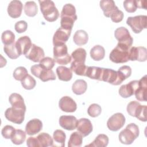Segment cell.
Returning a JSON list of instances; mask_svg holds the SVG:
<instances>
[{"mask_svg":"<svg viewBox=\"0 0 147 147\" xmlns=\"http://www.w3.org/2000/svg\"><path fill=\"white\" fill-rule=\"evenodd\" d=\"M40 10L44 18L48 22H54L59 17V12L55 3L51 0L38 1Z\"/></svg>","mask_w":147,"mask_h":147,"instance_id":"cell-1","label":"cell"},{"mask_svg":"<svg viewBox=\"0 0 147 147\" xmlns=\"http://www.w3.org/2000/svg\"><path fill=\"white\" fill-rule=\"evenodd\" d=\"M139 133L138 126L134 123H131L127 125L126 128L119 133L118 136L119 140L123 144H131L138 137Z\"/></svg>","mask_w":147,"mask_h":147,"instance_id":"cell-2","label":"cell"},{"mask_svg":"<svg viewBox=\"0 0 147 147\" xmlns=\"http://www.w3.org/2000/svg\"><path fill=\"white\" fill-rule=\"evenodd\" d=\"M53 58L57 64L61 65H67L71 61V57L68 53L65 44L54 46Z\"/></svg>","mask_w":147,"mask_h":147,"instance_id":"cell-3","label":"cell"},{"mask_svg":"<svg viewBox=\"0 0 147 147\" xmlns=\"http://www.w3.org/2000/svg\"><path fill=\"white\" fill-rule=\"evenodd\" d=\"M114 36L118 41V44L119 45L128 49L131 47L133 38L126 28L121 26L116 29L114 32Z\"/></svg>","mask_w":147,"mask_h":147,"instance_id":"cell-4","label":"cell"},{"mask_svg":"<svg viewBox=\"0 0 147 147\" xmlns=\"http://www.w3.org/2000/svg\"><path fill=\"white\" fill-rule=\"evenodd\" d=\"M129 49L117 44L110 52L109 59L112 62L117 64L126 63L129 60Z\"/></svg>","mask_w":147,"mask_h":147,"instance_id":"cell-5","label":"cell"},{"mask_svg":"<svg viewBox=\"0 0 147 147\" xmlns=\"http://www.w3.org/2000/svg\"><path fill=\"white\" fill-rule=\"evenodd\" d=\"M147 16L139 15L134 17H129L126 24L135 33H140L143 29L146 28Z\"/></svg>","mask_w":147,"mask_h":147,"instance_id":"cell-6","label":"cell"},{"mask_svg":"<svg viewBox=\"0 0 147 147\" xmlns=\"http://www.w3.org/2000/svg\"><path fill=\"white\" fill-rule=\"evenodd\" d=\"M32 74L36 77L39 78L41 81L45 82L48 80H56V76L52 69L47 70L42 68L40 64H35L30 67Z\"/></svg>","mask_w":147,"mask_h":147,"instance_id":"cell-7","label":"cell"},{"mask_svg":"<svg viewBox=\"0 0 147 147\" xmlns=\"http://www.w3.org/2000/svg\"><path fill=\"white\" fill-rule=\"evenodd\" d=\"M25 111V110L11 107L6 109L5 112V116L9 121L16 124H21L24 121Z\"/></svg>","mask_w":147,"mask_h":147,"instance_id":"cell-8","label":"cell"},{"mask_svg":"<svg viewBox=\"0 0 147 147\" xmlns=\"http://www.w3.org/2000/svg\"><path fill=\"white\" fill-rule=\"evenodd\" d=\"M125 121V116L121 113H117L109 118L107 126L111 131H117L123 126Z\"/></svg>","mask_w":147,"mask_h":147,"instance_id":"cell-9","label":"cell"},{"mask_svg":"<svg viewBox=\"0 0 147 147\" xmlns=\"http://www.w3.org/2000/svg\"><path fill=\"white\" fill-rule=\"evenodd\" d=\"M102 81L107 82L113 85L118 86L121 84L123 80L119 76L118 71L110 68H104L103 71Z\"/></svg>","mask_w":147,"mask_h":147,"instance_id":"cell-10","label":"cell"},{"mask_svg":"<svg viewBox=\"0 0 147 147\" xmlns=\"http://www.w3.org/2000/svg\"><path fill=\"white\" fill-rule=\"evenodd\" d=\"M129 60L145 61L147 60V51L143 47H131L129 52Z\"/></svg>","mask_w":147,"mask_h":147,"instance_id":"cell-11","label":"cell"},{"mask_svg":"<svg viewBox=\"0 0 147 147\" xmlns=\"http://www.w3.org/2000/svg\"><path fill=\"white\" fill-rule=\"evenodd\" d=\"M44 56L45 53L43 49L34 44H32L31 48L25 55L26 58L36 63L40 62L44 58Z\"/></svg>","mask_w":147,"mask_h":147,"instance_id":"cell-12","label":"cell"},{"mask_svg":"<svg viewBox=\"0 0 147 147\" xmlns=\"http://www.w3.org/2000/svg\"><path fill=\"white\" fill-rule=\"evenodd\" d=\"M139 86L138 80H132L129 83L123 84L119 89V94L123 98H129L134 94Z\"/></svg>","mask_w":147,"mask_h":147,"instance_id":"cell-13","label":"cell"},{"mask_svg":"<svg viewBox=\"0 0 147 147\" xmlns=\"http://www.w3.org/2000/svg\"><path fill=\"white\" fill-rule=\"evenodd\" d=\"M71 31L64 29L62 28L57 29L53 37V44L54 46L64 44L69 39Z\"/></svg>","mask_w":147,"mask_h":147,"instance_id":"cell-14","label":"cell"},{"mask_svg":"<svg viewBox=\"0 0 147 147\" xmlns=\"http://www.w3.org/2000/svg\"><path fill=\"white\" fill-rule=\"evenodd\" d=\"M59 106L61 110L67 113L75 112L77 109L75 100L68 96H64L60 99Z\"/></svg>","mask_w":147,"mask_h":147,"instance_id":"cell-15","label":"cell"},{"mask_svg":"<svg viewBox=\"0 0 147 147\" xmlns=\"http://www.w3.org/2000/svg\"><path fill=\"white\" fill-rule=\"evenodd\" d=\"M32 45L31 40L27 36L20 37L16 42V47L20 55H25L31 48Z\"/></svg>","mask_w":147,"mask_h":147,"instance_id":"cell-16","label":"cell"},{"mask_svg":"<svg viewBox=\"0 0 147 147\" xmlns=\"http://www.w3.org/2000/svg\"><path fill=\"white\" fill-rule=\"evenodd\" d=\"M76 129L83 137H86L92 132V125L90 119L80 118L78 121Z\"/></svg>","mask_w":147,"mask_h":147,"instance_id":"cell-17","label":"cell"},{"mask_svg":"<svg viewBox=\"0 0 147 147\" xmlns=\"http://www.w3.org/2000/svg\"><path fill=\"white\" fill-rule=\"evenodd\" d=\"M147 76H143L139 82V86L134 92L136 98L141 102L146 101V91H147Z\"/></svg>","mask_w":147,"mask_h":147,"instance_id":"cell-18","label":"cell"},{"mask_svg":"<svg viewBox=\"0 0 147 147\" xmlns=\"http://www.w3.org/2000/svg\"><path fill=\"white\" fill-rule=\"evenodd\" d=\"M78 120L73 115H62L59 118L60 126L67 130H73L76 128Z\"/></svg>","mask_w":147,"mask_h":147,"instance_id":"cell-19","label":"cell"},{"mask_svg":"<svg viewBox=\"0 0 147 147\" xmlns=\"http://www.w3.org/2000/svg\"><path fill=\"white\" fill-rule=\"evenodd\" d=\"M23 8V5L20 1H11L7 7L9 16L13 18H17L21 16Z\"/></svg>","mask_w":147,"mask_h":147,"instance_id":"cell-20","label":"cell"},{"mask_svg":"<svg viewBox=\"0 0 147 147\" xmlns=\"http://www.w3.org/2000/svg\"><path fill=\"white\" fill-rule=\"evenodd\" d=\"M42 129V123L38 119L30 120L26 125L25 132L29 136H33L39 133Z\"/></svg>","mask_w":147,"mask_h":147,"instance_id":"cell-21","label":"cell"},{"mask_svg":"<svg viewBox=\"0 0 147 147\" xmlns=\"http://www.w3.org/2000/svg\"><path fill=\"white\" fill-rule=\"evenodd\" d=\"M99 4L104 16L106 17H110L111 15L118 9L113 0H102L100 1Z\"/></svg>","mask_w":147,"mask_h":147,"instance_id":"cell-22","label":"cell"},{"mask_svg":"<svg viewBox=\"0 0 147 147\" xmlns=\"http://www.w3.org/2000/svg\"><path fill=\"white\" fill-rule=\"evenodd\" d=\"M9 101L13 107L26 111V109L24 100L20 94L16 92L12 93L9 98Z\"/></svg>","mask_w":147,"mask_h":147,"instance_id":"cell-23","label":"cell"},{"mask_svg":"<svg viewBox=\"0 0 147 147\" xmlns=\"http://www.w3.org/2000/svg\"><path fill=\"white\" fill-rule=\"evenodd\" d=\"M37 147L53 146V141L51 136L47 133H41L36 137Z\"/></svg>","mask_w":147,"mask_h":147,"instance_id":"cell-24","label":"cell"},{"mask_svg":"<svg viewBox=\"0 0 147 147\" xmlns=\"http://www.w3.org/2000/svg\"><path fill=\"white\" fill-rule=\"evenodd\" d=\"M103 71V68L94 66L88 67L86 72V76L92 79L102 81Z\"/></svg>","mask_w":147,"mask_h":147,"instance_id":"cell-25","label":"cell"},{"mask_svg":"<svg viewBox=\"0 0 147 147\" xmlns=\"http://www.w3.org/2000/svg\"><path fill=\"white\" fill-rule=\"evenodd\" d=\"M56 74L59 80L68 82L72 78V72L70 68L64 66H59L56 68Z\"/></svg>","mask_w":147,"mask_h":147,"instance_id":"cell-26","label":"cell"},{"mask_svg":"<svg viewBox=\"0 0 147 147\" xmlns=\"http://www.w3.org/2000/svg\"><path fill=\"white\" fill-rule=\"evenodd\" d=\"M73 40L75 44L81 46L87 44L88 40V35L87 33L83 30H77L73 37Z\"/></svg>","mask_w":147,"mask_h":147,"instance_id":"cell-27","label":"cell"},{"mask_svg":"<svg viewBox=\"0 0 147 147\" xmlns=\"http://www.w3.org/2000/svg\"><path fill=\"white\" fill-rule=\"evenodd\" d=\"M60 17L70 18L76 21L78 17L76 14V9L75 6L71 3L64 5L61 12Z\"/></svg>","mask_w":147,"mask_h":147,"instance_id":"cell-28","label":"cell"},{"mask_svg":"<svg viewBox=\"0 0 147 147\" xmlns=\"http://www.w3.org/2000/svg\"><path fill=\"white\" fill-rule=\"evenodd\" d=\"M105 55V48L100 45L94 46L90 50V56L94 60L100 61L104 58Z\"/></svg>","mask_w":147,"mask_h":147,"instance_id":"cell-29","label":"cell"},{"mask_svg":"<svg viewBox=\"0 0 147 147\" xmlns=\"http://www.w3.org/2000/svg\"><path fill=\"white\" fill-rule=\"evenodd\" d=\"M87 88L86 82L83 79L76 80L72 86V90L76 95H82L84 94Z\"/></svg>","mask_w":147,"mask_h":147,"instance_id":"cell-30","label":"cell"},{"mask_svg":"<svg viewBox=\"0 0 147 147\" xmlns=\"http://www.w3.org/2000/svg\"><path fill=\"white\" fill-rule=\"evenodd\" d=\"M87 53L84 49L79 48L75 49L71 54L73 61L76 63H85Z\"/></svg>","mask_w":147,"mask_h":147,"instance_id":"cell-31","label":"cell"},{"mask_svg":"<svg viewBox=\"0 0 147 147\" xmlns=\"http://www.w3.org/2000/svg\"><path fill=\"white\" fill-rule=\"evenodd\" d=\"M109 144V137L104 134H100L95 138V139L90 144L85 146H94V147H105Z\"/></svg>","mask_w":147,"mask_h":147,"instance_id":"cell-32","label":"cell"},{"mask_svg":"<svg viewBox=\"0 0 147 147\" xmlns=\"http://www.w3.org/2000/svg\"><path fill=\"white\" fill-rule=\"evenodd\" d=\"M83 142V136L78 132L72 133L69 137L68 146V147H80Z\"/></svg>","mask_w":147,"mask_h":147,"instance_id":"cell-33","label":"cell"},{"mask_svg":"<svg viewBox=\"0 0 147 147\" xmlns=\"http://www.w3.org/2000/svg\"><path fill=\"white\" fill-rule=\"evenodd\" d=\"M24 12L28 17H34L38 12V8L36 2L34 1L26 2L24 6Z\"/></svg>","mask_w":147,"mask_h":147,"instance_id":"cell-34","label":"cell"},{"mask_svg":"<svg viewBox=\"0 0 147 147\" xmlns=\"http://www.w3.org/2000/svg\"><path fill=\"white\" fill-rule=\"evenodd\" d=\"M87 68L88 66H86L85 63H76L72 62L70 69L77 75L86 76V72Z\"/></svg>","mask_w":147,"mask_h":147,"instance_id":"cell-35","label":"cell"},{"mask_svg":"<svg viewBox=\"0 0 147 147\" xmlns=\"http://www.w3.org/2000/svg\"><path fill=\"white\" fill-rule=\"evenodd\" d=\"M26 133L21 129L16 130L13 136L10 138L11 141L15 145H21L25 140Z\"/></svg>","mask_w":147,"mask_h":147,"instance_id":"cell-36","label":"cell"},{"mask_svg":"<svg viewBox=\"0 0 147 147\" xmlns=\"http://www.w3.org/2000/svg\"><path fill=\"white\" fill-rule=\"evenodd\" d=\"M3 50L6 55L11 59H16L20 56L16 48V43L9 45H4Z\"/></svg>","mask_w":147,"mask_h":147,"instance_id":"cell-37","label":"cell"},{"mask_svg":"<svg viewBox=\"0 0 147 147\" xmlns=\"http://www.w3.org/2000/svg\"><path fill=\"white\" fill-rule=\"evenodd\" d=\"M53 138L55 142L57 144L56 146H64L66 135L65 133L61 130H56L53 134Z\"/></svg>","mask_w":147,"mask_h":147,"instance_id":"cell-38","label":"cell"},{"mask_svg":"<svg viewBox=\"0 0 147 147\" xmlns=\"http://www.w3.org/2000/svg\"><path fill=\"white\" fill-rule=\"evenodd\" d=\"M1 40L4 45H9L14 43L15 35L14 33L9 30L4 31L1 36Z\"/></svg>","mask_w":147,"mask_h":147,"instance_id":"cell-39","label":"cell"},{"mask_svg":"<svg viewBox=\"0 0 147 147\" xmlns=\"http://www.w3.org/2000/svg\"><path fill=\"white\" fill-rule=\"evenodd\" d=\"M22 86L26 90H32L34 88L36 84V80L30 75H28L21 81Z\"/></svg>","mask_w":147,"mask_h":147,"instance_id":"cell-40","label":"cell"},{"mask_svg":"<svg viewBox=\"0 0 147 147\" xmlns=\"http://www.w3.org/2000/svg\"><path fill=\"white\" fill-rule=\"evenodd\" d=\"M28 75L27 69L24 67H17L14 72L13 76L14 78L18 81H21Z\"/></svg>","mask_w":147,"mask_h":147,"instance_id":"cell-41","label":"cell"},{"mask_svg":"<svg viewBox=\"0 0 147 147\" xmlns=\"http://www.w3.org/2000/svg\"><path fill=\"white\" fill-rule=\"evenodd\" d=\"M146 105H141V104L138 106L136 113L135 117H136L138 119L142 122H146Z\"/></svg>","mask_w":147,"mask_h":147,"instance_id":"cell-42","label":"cell"},{"mask_svg":"<svg viewBox=\"0 0 147 147\" xmlns=\"http://www.w3.org/2000/svg\"><path fill=\"white\" fill-rule=\"evenodd\" d=\"M101 112V107L96 103H93L87 109V113L91 117H96L99 116Z\"/></svg>","mask_w":147,"mask_h":147,"instance_id":"cell-43","label":"cell"},{"mask_svg":"<svg viewBox=\"0 0 147 147\" xmlns=\"http://www.w3.org/2000/svg\"><path fill=\"white\" fill-rule=\"evenodd\" d=\"M75 21V20L72 18L67 17H61L60 27L64 29L71 31Z\"/></svg>","mask_w":147,"mask_h":147,"instance_id":"cell-44","label":"cell"},{"mask_svg":"<svg viewBox=\"0 0 147 147\" xmlns=\"http://www.w3.org/2000/svg\"><path fill=\"white\" fill-rule=\"evenodd\" d=\"M55 61L53 59L49 57H46L40 61L39 64L44 69L49 70L52 69L55 65Z\"/></svg>","mask_w":147,"mask_h":147,"instance_id":"cell-45","label":"cell"},{"mask_svg":"<svg viewBox=\"0 0 147 147\" xmlns=\"http://www.w3.org/2000/svg\"><path fill=\"white\" fill-rule=\"evenodd\" d=\"M117 71L123 81L130 77L131 74V69L128 65H123Z\"/></svg>","mask_w":147,"mask_h":147,"instance_id":"cell-46","label":"cell"},{"mask_svg":"<svg viewBox=\"0 0 147 147\" xmlns=\"http://www.w3.org/2000/svg\"><path fill=\"white\" fill-rule=\"evenodd\" d=\"M123 7L128 13H134L136 11L137 7L136 0H126L123 2Z\"/></svg>","mask_w":147,"mask_h":147,"instance_id":"cell-47","label":"cell"},{"mask_svg":"<svg viewBox=\"0 0 147 147\" xmlns=\"http://www.w3.org/2000/svg\"><path fill=\"white\" fill-rule=\"evenodd\" d=\"M16 129L10 125H6L5 126L1 131V134L2 136L6 139H10L13 136Z\"/></svg>","mask_w":147,"mask_h":147,"instance_id":"cell-48","label":"cell"},{"mask_svg":"<svg viewBox=\"0 0 147 147\" xmlns=\"http://www.w3.org/2000/svg\"><path fill=\"white\" fill-rule=\"evenodd\" d=\"M140 105L139 102L137 101H131L129 102L127 106V113L131 117H134L135 116V113L138 107V106Z\"/></svg>","mask_w":147,"mask_h":147,"instance_id":"cell-49","label":"cell"},{"mask_svg":"<svg viewBox=\"0 0 147 147\" xmlns=\"http://www.w3.org/2000/svg\"><path fill=\"white\" fill-rule=\"evenodd\" d=\"M123 13L119 9H117L110 16L111 21L115 23H118L122 21L123 18Z\"/></svg>","mask_w":147,"mask_h":147,"instance_id":"cell-50","label":"cell"},{"mask_svg":"<svg viewBox=\"0 0 147 147\" xmlns=\"http://www.w3.org/2000/svg\"><path fill=\"white\" fill-rule=\"evenodd\" d=\"M28 28V24L26 21L21 20L17 22L14 25L16 31L18 33L25 32Z\"/></svg>","mask_w":147,"mask_h":147,"instance_id":"cell-51","label":"cell"},{"mask_svg":"<svg viewBox=\"0 0 147 147\" xmlns=\"http://www.w3.org/2000/svg\"><path fill=\"white\" fill-rule=\"evenodd\" d=\"M26 145L29 147H37V142L36 137H29L26 140Z\"/></svg>","mask_w":147,"mask_h":147,"instance_id":"cell-52","label":"cell"},{"mask_svg":"<svg viewBox=\"0 0 147 147\" xmlns=\"http://www.w3.org/2000/svg\"><path fill=\"white\" fill-rule=\"evenodd\" d=\"M136 1V5L138 8L146 10V1Z\"/></svg>","mask_w":147,"mask_h":147,"instance_id":"cell-53","label":"cell"}]
</instances>
